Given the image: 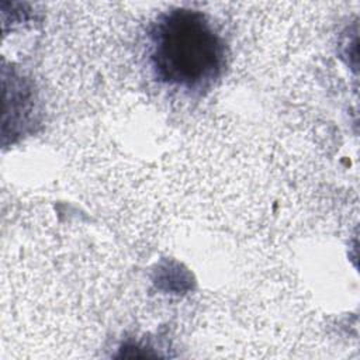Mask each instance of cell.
Returning <instances> with one entry per match:
<instances>
[{
	"instance_id": "6da1fadb",
	"label": "cell",
	"mask_w": 360,
	"mask_h": 360,
	"mask_svg": "<svg viewBox=\"0 0 360 360\" xmlns=\"http://www.w3.org/2000/svg\"><path fill=\"white\" fill-rule=\"evenodd\" d=\"M149 60L165 84L188 91L208 89L225 68V44L200 11L174 8L149 32Z\"/></svg>"
}]
</instances>
